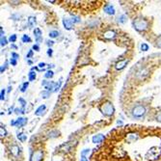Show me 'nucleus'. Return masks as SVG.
Listing matches in <instances>:
<instances>
[{
    "instance_id": "obj_1",
    "label": "nucleus",
    "mask_w": 161,
    "mask_h": 161,
    "mask_svg": "<svg viewBox=\"0 0 161 161\" xmlns=\"http://www.w3.org/2000/svg\"><path fill=\"white\" fill-rule=\"evenodd\" d=\"M103 150L110 161H161V128L129 124L116 129Z\"/></svg>"
},
{
    "instance_id": "obj_2",
    "label": "nucleus",
    "mask_w": 161,
    "mask_h": 161,
    "mask_svg": "<svg viewBox=\"0 0 161 161\" xmlns=\"http://www.w3.org/2000/svg\"><path fill=\"white\" fill-rule=\"evenodd\" d=\"M100 111L102 112L103 115L111 116V115H113V113H114V106L112 105V103L109 102V101L103 102L101 104V106H100Z\"/></svg>"
},
{
    "instance_id": "obj_3",
    "label": "nucleus",
    "mask_w": 161,
    "mask_h": 161,
    "mask_svg": "<svg viewBox=\"0 0 161 161\" xmlns=\"http://www.w3.org/2000/svg\"><path fill=\"white\" fill-rule=\"evenodd\" d=\"M133 26L138 31H144L148 28V22L143 18H136L133 21Z\"/></svg>"
},
{
    "instance_id": "obj_4",
    "label": "nucleus",
    "mask_w": 161,
    "mask_h": 161,
    "mask_svg": "<svg viewBox=\"0 0 161 161\" xmlns=\"http://www.w3.org/2000/svg\"><path fill=\"white\" fill-rule=\"evenodd\" d=\"M145 113H146V108L142 105H138L136 107H134L132 110V115L137 118L142 117L143 115H145Z\"/></svg>"
},
{
    "instance_id": "obj_5",
    "label": "nucleus",
    "mask_w": 161,
    "mask_h": 161,
    "mask_svg": "<svg viewBox=\"0 0 161 161\" xmlns=\"http://www.w3.org/2000/svg\"><path fill=\"white\" fill-rule=\"evenodd\" d=\"M43 86L45 88L46 91L49 92V91H52L53 89H54V91H57L60 85H58L57 83L51 82V81H44L43 82Z\"/></svg>"
},
{
    "instance_id": "obj_6",
    "label": "nucleus",
    "mask_w": 161,
    "mask_h": 161,
    "mask_svg": "<svg viewBox=\"0 0 161 161\" xmlns=\"http://www.w3.org/2000/svg\"><path fill=\"white\" fill-rule=\"evenodd\" d=\"M44 157V153L41 150H36L32 153L31 155V161H41Z\"/></svg>"
},
{
    "instance_id": "obj_7",
    "label": "nucleus",
    "mask_w": 161,
    "mask_h": 161,
    "mask_svg": "<svg viewBox=\"0 0 161 161\" xmlns=\"http://www.w3.org/2000/svg\"><path fill=\"white\" fill-rule=\"evenodd\" d=\"M26 123H27V119H25V118H19V119H18L17 121H12L11 122V124L12 126H17L18 127H21V126H25L26 124Z\"/></svg>"
},
{
    "instance_id": "obj_8",
    "label": "nucleus",
    "mask_w": 161,
    "mask_h": 161,
    "mask_svg": "<svg viewBox=\"0 0 161 161\" xmlns=\"http://www.w3.org/2000/svg\"><path fill=\"white\" fill-rule=\"evenodd\" d=\"M92 140H93V143L98 144V143H101L102 141H104L105 137H104V135H102V134H97V135H95Z\"/></svg>"
},
{
    "instance_id": "obj_9",
    "label": "nucleus",
    "mask_w": 161,
    "mask_h": 161,
    "mask_svg": "<svg viewBox=\"0 0 161 161\" xmlns=\"http://www.w3.org/2000/svg\"><path fill=\"white\" fill-rule=\"evenodd\" d=\"M104 12L108 15H114L115 14V9L110 4H106L104 6Z\"/></svg>"
},
{
    "instance_id": "obj_10",
    "label": "nucleus",
    "mask_w": 161,
    "mask_h": 161,
    "mask_svg": "<svg viewBox=\"0 0 161 161\" xmlns=\"http://www.w3.org/2000/svg\"><path fill=\"white\" fill-rule=\"evenodd\" d=\"M115 32L114 31H112V30H108V31H106V32H104V38L105 39H108V40H111V39H114V37H115Z\"/></svg>"
},
{
    "instance_id": "obj_11",
    "label": "nucleus",
    "mask_w": 161,
    "mask_h": 161,
    "mask_svg": "<svg viewBox=\"0 0 161 161\" xmlns=\"http://www.w3.org/2000/svg\"><path fill=\"white\" fill-rule=\"evenodd\" d=\"M63 24H64V26L66 29L67 30H71L72 28V22H71V20L70 19H67V18H65L63 20Z\"/></svg>"
},
{
    "instance_id": "obj_12",
    "label": "nucleus",
    "mask_w": 161,
    "mask_h": 161,
    "mask_svg": "<svg viewBox=\"0 0 161 161\" xmlns=\"http://www.w3.org/2000/svg\"><path fill=\"white\" fill-rule=\"evenodd\" d=\"M11 153L13 155H15V156H18V155L19 154V148L17 146V145H14V146L11 147Z\"/></svg>"
},
{
    "instance_id": "obj_13",
    "label": "nucleus",
    "mask_w": 161,
    "mask_h": 161,
    "mask_svg": "<svg viewBox=\"0 0 161 161\" xmlns=\"http://www.w3.org/2000/svg\"><path fill=\"white\" fill-rule=\"evenodd\" d=\"M126 64H127V60L118 62V63L116 64V69H117V70H122V69H123L124 67H126Z\"/></svg>"
},
{
    "instance_id": "obj_14",
    "label": "nucleus",
    "mask_w": 161,
    "mask_h": 161,
    "mask_svg": "<svg viewBox=\"0 0 161 161\" xmlns=\"http://www.w3.org/2000/svg\"><path fill=\"white\" fill-rule=\"evenodd\" d=\"M34 35L36 37V40H37V41H41V31L39 29V28H35L34 30Z\"/></svg>"
},
{
    "instance_id": "obj_15",
    "label": "nucleus",
    "mask_w": 161,
    "mask_h": 161,
    "mask_svg": "<svg viewBox=\"0 0 161 161\" xmlns=\"http://www.w3.org/2000/svg\"><path fill=\"white\" fill-rule=\"evenodd\" d=\"M90 153V150H82L81 153V161H88L87 158H86V155Z\"/></svg>"
},
{
    "instance_id": "obj_16",
    "label": "nucleus",
    "mask_w": 161,
    "mask_h": 161,
    "mask_svg": "<svg viewBox=\"0 0 161 161\" xmlns=\"http://www.w3.org/2000/svg\"><path fill=\"white\" fill-rule=\"evenodd\" d=\"M44 109H45V105H41L37 110H36V112H35V114L37 116H41V114H43V112L44 111Z\"/></svg>"
},
{
    "instance_id": "obj_17",
    "label": "nucleus",
    "mask_w": 161,
    "mask_h": 161,
    "mask_svg": "<svg viewBox=\"0 0 161 161\" xmlns=\"http://www.w3.org/2000/svg\"><path fill=\"white\" fill-rule=\"evenodd\" d=\"M28 25L29 27H34L36 25V18L34 17H30L28 19Z\"/></svg>"
},
{
    "instance_id": "obj_18",
    "label": "nucleus",
    "mask_w": 161,
    "mask_h": 161,
    "mask_svg": "<svg viewBox=\"0 0 161 161\" xmlns=\"http://www.w3.org/2000/svg\"><path fill=\"white\" fill-rule=\"evenodd\" d=\"M18 138L19 139V141H21V142H25L26 141V139H27V136L25 135L24 133H19L18 135Z\"/></svg>"
},
{
    "instance_id": "obj_19",
    "label": "nucleus",
    "mask_w": 161,
    "mask_h": 161,
    "mask_svg": "<svg viewBox=\"0 0 161 161\" xmlns=\"http://www.w3.org/2000/svg\"><path fill=\"white\" fill-rule=\"evenodd\" d=\"M127 21V18L124 15H121V17H119V22L120 23H126Z\"/></svg>"
},
{
    "instance_id": "obj_20",
    "label": "nucleus",
    "mask_w": 161,
    "mask_h": 161,
    "mask_svg": "<svg viewBox=\"0 0 161 161\" xmlns=\"http://www.w3.org/2000/svg\"><path fill=\"white\" fill-rule=\"evenodd\" d=\"M36 79V72L34 71H30L29 72V80L30 81H33Z\"/></svg>"
},
{
    "instance_id": "obj_21",
    "label": "nucleus",
    "mask_w": 161,
    "mask_h": 161,
    "mask_svg": "<svg viewBox=\"0 0 161 161\" xmlns=\"http://www.w3.org/2000/svg\"><path fill=\"white\" fill-rule=\"evenodd\" d=\"M58 31H51V32L49 33V37L50 38H56V37H58Z\"/></svg>"
},
{
    "instance_id": "obj_22",
    "label": "nucleus",
    "mask_w": 161,
    "mask_h": 161,
    "mask_svg": "<svg viewBox=\"0 0 161 161\" xmlns=\"http://www.w3.org/2000/svg\"><path fill=\"white\" fill-rule=\"evenodd\" d=\"M45 78H51V77L53 76V71H48V72L45 74Z\"/></svg>"
},
{
    "instance_id": "obj_23",
    "label": "nucleus",
    "mask_w": 161,
    "mask_h": 161,
    "mask_svg": "<svg viewBox=\"0 0 161 161\" xmlns=\"http://www.w3.org/2000/svg\"><path fill=\"white\" fill-rule=\"evenodd\" d=\"M80 18H78V17H72V18H71V22H74V23H78V22H80Z\"/></svg>"
},
{
    "instance_id": "obj_24",
    "label": "nucleus",
    "mask_w": 161,
    "mask_h": 161,
    "mask_svg": "<svg viewBox=\"0 0 161 161\" xmlns=\"http://www.w3.org/2000/svg\"><path fill=\"white\" fill-rule=\"evenodd\" d=\"M22 41H23V43H27V41H28V43H30V41H31V39L28 37L27 35H23V37H22Z\"/></svg>"
},
{
    "instance_id": "obj_25",
    "label": "nucleus",
    "mask_w": 161,
    "mask_h": 161,
    "mask_svg": "<svg viewBox=\"0 0 161 161\" xmlns=\"http://www.w3.org/2000/svg\"><path fill=\"white\" fill-rule=\"evenodd\" d=\"M6 130H5V128L1 126V127H0V135H1V137H3V136H5L6 135Z\"/></svg>"
},
{
    "instance_id": "obj_26",
    "label": "nucleus",
    "mask_w": 161,
    "mask_h": 161,
    "mask_svg": "<svg viewBox=\"0 0 161 161\" xmlns=\"http://www.w3.org/2000/svg\"><path fill=\"white\" fill-rule=\"evenodd\" d=\"M56 135H59V132L57 130H54V131H51L49 133V137H56Z\"/></svg>"
},
{
    "instance_id": "obj_27",
    "label": "nucleus",
    "mask_w": 161,
    "mask_h": 161,
    "mask_svg": "<svg viewBox=\"0 0 161 161\" xmlns=\"http://www.w3.org/2000/svg\"><path fill=\"white\" fill-rule=\"evenodd\" d=\"M141 49H142L143 51H147V50H149V45H148L147 44H143L141 45Z\"/></svg>"
},
{
    "instance_id": "obj_28",
    "label": "nucleus",
    "mask_w": 161,
    "mask_h": 161,
    "mask_svg": "<svg viewBox=\"0 0 161 161\" xmlns=\"http://www.w3.org/2000/svg\"><path fill=\"white\" fill-rule=\"evenodd\" d=\"M27 87H28V82L23 83V85H22V87H21V92H25V90H26Z\"/></svg>"
},
{
    "instance_id": "obj_29",
    "label": "nucleus",
    "mask_w": 161,
    "mask_h": 161,
    "mask_svg": "<svg viewBox=\"0 0 161 161\" xmlns=\"http://www.w3.org/2000/svg\"><path fill=\"white\" fill-rule=\"evenodd\" d=\"M9 41H11V43H14V41H17V36H15V35L11 36V37H10V39H9Z\"/></svg>"
},
{
    "instance_id": "obj_30",
    "label": "nucleus",
    "mask_w": 161,
    "mask_h": 161,
    "mask_svg": "<svg viewBox=\"0 0 161 161\" xmlns=\"http://www.w3.org/2000/svg\"><path fill=\"white\" fill-rule=\"evenodd\" d=\"M41 96H43L44 98H48L49 97V92H43V94H41Z\"/></svg>"
},
{
    "instance_id": "obj_31",
    "label": "nucleus",
    "mask_w": 161,
    "mask_h": 161,
    "mask_svg": "<svg viewBox=\"0 0 161 161\" xmlns=\"http://www.w3.org/2000/svg\"><path fill=\"white\" fill-rule=\"evenodd\" d=\"M156 46H158L159 48H161V36L156 40Z\"/></svg>"
},
{
    "instance_id": "obj_32",
    "label": "nucleus",
    "mask_w": 161,
    "mask_h": 161,
    "mask_svg": "<svg viewBox=\"0 0 161 161\" xmlns=\"http://www.w3.org/2000/svg\"><path fill=\"white\" fill-rule=\"evenodd\" d=\"M6 44H7V40L5 39L4 37H2L1 38V45L4 46V45H6Z\"/></svg>"
},
{
    "instance_id": "obj_33",
    "label": "nucleus",
    "mask_w": 161,
    "mask_h": 161,
    "mask_svg": "<svg viewBox=\"0 0 161 161\" xmlns=\"http://www.w3.org/2000/svg\"><path fill=\"white\" fill-rule=\"evenodd\" d=\"M156 121H158V122L161 123V111L158 112V114H157V116H156Z\"/></svg>"
},
{
    "instance_id": "obj_34",
    "label": "nucleus",
    "mask_w": 161,
    "mask_h": 161,
    "mask_svg": "<svg viewBox=\"0 0 161 161\" xmlns=\"http://www.w3.org/2000/svg\"><path fill=\"white\" fill-rule=\"evenodd\" d=\"M11 64H12L13 66H15V65H17V60L14 59V58H12V59H11Z\"/></svg>"
},
{
    "instance_id": "obj_35",
    "label": "nucleus",
    "mask_w": 161,
    "mask_h": 161,
    "mask_svg": "<svg viewBox=\"0 0 161 161\" xmlns=\"http://www.w3.org/2000/svg\"><path fill=\"white\" fill-rule=\"evenodd\" d=\"M4 96H5V90L2 89V90H1V100H4Z\"/></svg>"
},
{
    "instance_id": "obj_36",
    "label": "nucleus",
    "mask_w": 161,
    "mask_h": 161,
    "mask_svg": "<svg viewBox=\"0 0 161 161\" xmlns=\"http://www.w3.org/2000/svg\"><path fill=\"white\" fill-rule=\"evenodd\" d=\"M52 53H53V50L51 49V48H49V49L48 50V56H51V55H52Z\"/></svg>"
},
{
    "instance_id": "obj_37",
    "label": "nucleus",
    "mask_w": 161,
    "mask_h": 161,
    "mask_svg": "<svg viewBox=\"0 0 161 161\" xmlns=\"http://www.w3.org/2000/svg\"><path fill=\"white\" fill-rule=\"evenodd\" d=\"M33 49H35L36 51H39V50H40V48H39V45H37V44H35V45H33Z\"/></svg>"
},
{
    "instance_id": "obj_38",
    "label": "nucleus",
    "mask_w": 161,
    "mask_h": 161,
    "mask_svg": "<svg viewBox=\"0 0 161 161\" xmlns=\"http://www.w3.org/2000/svg\"><path fill=\"white\" fill-rule=\"evenodd\" d=\"M19 101L22 103V106H23V107L25 106V104H26V103H25V100H23V98H19Z\"/></svg>"
},
{
    "instance_id": "obj_39",
    "label": "nucleus",
    "mask_w": 161,
    "mask_h": 161,
    "mask_svg": "<svg viewBox=\"0 0 161 161\" xmlns=\"http://www.w3.org/2000/svg\"><path fill=\"white\" fill-rule=\"evenodd\" d=\"M12 56L14 57V59H18V57H19V56H18V55L17 53H12Z\"/></svg>"
},
{
    "instance_id": "obj_40",
    "label": "nucleus",
    "mask_w": 161,
    "mask_h": 161,
    "mask_svg": "<svg viewBox=\"0 0 161 161\" xmlns=\"http://www.w3.org/2000/svg\"><path fill=\"white\" fill-rule=\"evenodd\" d=\"M44 67H45V64H44V63H40V64H39V67H41H41L44 69Z\"/></svg>"
},
{
    "instance_id": "obj_41",
    "label": "nucleus",
    "mask_w": 161,
    "mask_h": 161,
    "mask_svg": "<svg viewBox=\"0 0 161 161\" xmlns=\"http://www.w3.org/2000/svg\"><path fill=\"white\" fill-rule=\"evenodd\" d=\"M32 54H33L32 50H30V52H29V53H28V55H27V58H29V57H31V56H32Z\"/></svg>"
},
{
    "instance_id": "obj_42",
    "label": "nucleus",
    "mask_w": 161,
    "mask_h": 161,
    "mask_svg": "<svg viewBox=\"0 0 161 161\" xmlns=\"http://www.w3.org/2000/svg\"><path fill=\"white\" fill-rule=\"evenodd\" d=\"M48 44L49 46L52 45V44H53V41H48Z\"/></svg>"
},
{
    "instance_id": "obj_43",
    "label": "nucleus",
    "mask_w": 161,
    "mask_h": 161,
    "mask_svg": "<svg viewBox=\"0 0 161 161\" xmlns=\"http://www.w3.org/2000/svg\"><path fill=\"white\" fill-rule=\"evenodd\" d=\"M4 70H5V67H1V72H3Z\"/></svg>"
}]
</instances>
